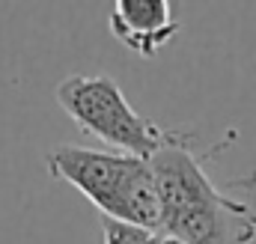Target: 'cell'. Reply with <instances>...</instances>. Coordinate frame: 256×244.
<instances>
[{"instance_id": "cell-1", "label": "cell", "mask_w": 256, "mask_h": 244, "mask_svg": "<svg viewBox=\"0 0 256 244\" xmlns=\"http://www.w3.org/2000/svg\"><path fill=\"white\" fill-rule=\"evenodd\" d=\"M191 131H179L149 158L155 173L164 236L182 244H250L256 238V212L238 196L224 194L191 149Z\"/></svg>"}, {"instance_id": "cell-2", "label": "cell", "mask_w": 256, "mask_h": 244, "mask_svg": "<svg viewBox=\"0 0 256 244\" xmlns=\"http://www.w3.org/2000/svg\"><path fill=\"white\" fill-rule=\"evenodd\" d=\"M45 170L51 179L72 184L80 196H86L102 218L161 232L164 206L146 158L60 143L45 152Z\"/></svg>"}, {"instance_id": "cell-3", "label": "cell", "mask_w": 256, "mask_h": 244, "mask_svg": "<svg viewBox=\"0 0 256 244\" xmlns=\"http://www.w3.org/2000/svg\"><path fill=\"white\" fill-rule=\"evenodd\" d=\"M57 104L78 131L90 134L102 146L120 155L152 158L170 140L179 137L182 128H164L155 120L143 116L131 108L122 86L110 74H68L54 90Z\"/></svg>"}, {"instance_id": "cell-4", "label": "cell", "mask_w": 256, "mask_h": 244, "mask_svg": "<svg viewBox=\"0 0 256 244\" xmlns=\"http://www.w3.org/2000/svg\"><path fill=\"white\" fill-rule=\"evenodd\" d=\"M108 27L128 51L143 60H155L179 33L170 0H116Z\"/></svg>"}, {"instance_id": "cell-5", "label": "cell", "mask_w": 256, "mask_h": 244, "mask_svg": "<svg viewBox=\"0 0 256 244\" xmlns=\"http://www.w3.org/2000/svg\"><path fill=\"white\" fill-rule=\"evenodd\" d=\"M161 232L134 226V224H122V220H110L102 218V244H155Z\"/></svg>"}, {"instance_id": "cell-6", "label": "cell", "mask_w": 256, "mask_h": 244, "mask_svg": "<svg viewBox=\"0 0 256 244\" xmlns=\"http://www.w3.org/2000/svg\"><path fill=\"white\" fill-rule=\"evenodd\" d=\"M155 244H182V242H179V238H173V236H164V232H161Z\"/></svg>"}]
</instances>
